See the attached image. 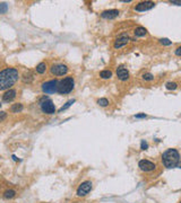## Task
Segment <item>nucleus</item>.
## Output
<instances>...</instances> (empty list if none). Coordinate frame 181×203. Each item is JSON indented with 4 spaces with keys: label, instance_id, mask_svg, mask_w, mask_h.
Returning a JSON list of instances; mask_svg holds the SVG:
<instances>
[{
    "label": "nucleus",
    "instance_id": "nucleus-20",
    "mask_svg": "<svg viewBox=\"0 0 181 203\" xmlns=\"http://www.w3.org/2000/svg\"><path fill=\"white\" fill-rule=\"evenodd\" d=\"M74 103H75V99H70V101H68L66 104H64V106H62V107H60V110H59L58 112H59V113H62V112L66 111L67 108H69V107H70V106H71Z\"/></svg>",
    "mask_w": 181,
    "mask_h": 203
},
{
    "label": "nucleus",
    "instance_id": "nucleus-33",
    "mask_svg": "<svg viewBox=\"0 0 181 203\" xmlns=\"http://www.w3.org/2000/svg\"><path fill=\"white\" fill-rule=\"evenodd\" d=\"M180 203H181V202H180Z\"/></svg>",
    "mask_w": 181,
    "mask_h": 203
},
{
    "label": "nucleus",
    "instance_id": "nucleus-23",
    "mask_svg": "<svg viewBox=\"0 0 181 203\" xmlns=\"http://www.w3.org/2000/svg\"><path fill=\"white\" fill-rule=\"evenodd\" d=\"M7 10H8V6H7V3L1 2V3H0V14H6Z\"/></svg>",
    "mask_w": 181,
    "mask_h": 203
},
{
    "label": "nucleus",
    "instance_id": "nucleus-32",
    "mask_svg": "<svg viewBox=\"0 0 181 203\" xmlns=\"http://www.w3.org/2000/svg\"><path fill=\"white\" fill-rule=\"evenodd\" d=\"M0 107H1V103H0Z\"/></svg>",
    "mask_w": 181,
    "mask_h": 203
},
{
    "label": "nucleus",
    "instance_id": "nucleus-29",
    "mask_svg": "<svg viewBox=\"0 0 181 203\" xmlns=\"http://www.w3.org/2000/svg\"><path fill=\"white\" fill-rule=\"evenodd\" d=\"M175 54H177L178 57H181V46H179V48L175 50Z\"/></svg>",
    "mask_w": 181,
    "mask_h": 203
},
{
    "label": "nucleus",
    "instance_id": "nucleus-3",
    "mask_svg": "<svg viewBox=\"0 0 181 203\" xmlns=\"http://www.w3.org/2000/svg\"><path fill=\"white\" fill-rule=\"evenodd\" d=\"M75 88V79L73 77L68 76L64 79H60L58 84V94L60 95H67L70 94Z\"/></svg>",
    "mask_w": 181,
    "mask_h": 203
},
{
    "label": "nucleus",
    "instance_id": "nucleus-17",
    "mask_svg": "<svg viewBox=\"0 0 181 203\" xmlns=\"http://www.w3.org/2000/svg\"><path fill=\"white\" fill-rule=\"evenodd\" d=\"M134 33H135V35L136 36H145L146 34H147V30L146 28H144V27H141V26H139V27H136L135 30H134Z\"/></svg>",
    "mask_w": 181,
    "mask_h": 203
},
{
    "label": "nucleus",
    "instance_id": "nucleus-15",
    "mask_svg": "<svg viewBox=\"0 0 181 203\" xmlns=\"http://www.w3.org/2000/svg\"><path fill=\"white\" fill-rule=\"evenodd\" d=\"M46 69H48L46 62H40V63L35 67V71H36V73H39V75H43V73H45Z\"/></svg>",
    "mask_w": 181,
    "mask_h": 203
},
{
    "label": "nucleus",
    "instance_id": "nucleus-11",
    "mask_svg": "<svg viewBox=\"0 0 181 203\" xmlns=\"http://www.w3.org/2000/svg\"><path fill=\"white\" fill-rule=\"evenodd\" d=\"M119 14H120L119 10L110 9V10H105V11H103V12L101 14V17L104 18V19H113V18H116V17L119 16Z\"/></svg>",
    "mask_w": 181,
    "mask_h": 203
},
{
    "label": "nucleus",
    "instance_id": "nucleus-7",
    "mask_svg": "<svg viewBox=\"0 0 181 203\" xmlns=\"http://www.w3.org/2000/svg\"><path fill=\"white\" fill-rule=\"evenodd\" d=\"M91 190H92V182L86 181V182L82 183L79 185V187L77 188V195L78 196H85L86 194L91 192Z\"/></svg>",
    "mask_w": 181,
    "mask_h": 203
},
{
    "label": "nucleus",
    "instance_id": "nucleus-2",
    "mask_svg": "<svg viewBox=\"0 0 181 203\" xmlns=\"http://www.w3.org/2000/svg\"><path fill=\"white\" fill-rule=\"evenodd\" d=\"M180 162V153L177 149H168L162 155V162L166 168H174Z\"/></svg>",
    "mask_w": 181,
    "mask_h": 203
},
{
    "label": "nucleus",
    "instance_id": "nucleus-6",
    "mask_svg": "<svg viewBox=\"0 0 181 203\" xmlns=\"http://www.w3.org/2000/svg\"><path fill=\"white\" fill-rule=\"evenodd\" d=\"M50 73L54 77H61L68 73V67L64 63H53L50 67Z\"/></svg>",
    "mask_w": 181,
    "mask_h": 203
},
{
    "label": "nucleus",
    "instance_id": "nucleus-9",
    "mask_svg": "<svg viewBox=\"0 0 181 203\" xmlns=\"http://www.w3.org/2000/svg\"><path fill=\"white\" fill-rule=\"evenodd\" d=\"M138 166L143 172H152V171H154L155 167H156L154 162H149V160H146V159L140 160V162H138Z\"/></svg>",
    "mask_w": 181,
    "mask_h": 203
},
{
    "label": "nucleus",
    "instance_id": "nucleus-28",
    "mask_svg": "<svg viewBox=\"0 0 181 203\" xmlns=\"http://www.w3.org/2000/svg\"><path fill=\"white\" fill-rule=\"evenodd\" d=\"M135 117L136 119H145L146 117V114H137V115H135Z\"/></svg>",
    "mask_w": 181,
    "mask_h": 203
},
{
    "label": "nucleus",
    "instance_id": "nucleus-27",
    "mask_svg": "<svg viewBox=\"0 0 181 203\" xmlns=\"http://www.w3.org/2000/svg\"><path fill=\"white\" fill-rule=\"evenodd\" d=\"M7 117V113L6 112H0V122H2Z\"/></svg>",
    "mask_w": 181,
    "mask_h": 203
},
{
    "label": "nucleus",
    "instance_id": "nucleus-12",
    "mask_svg": "<svg viewBox=\"0 0 181 203\" xmlns=\"http://www.w3.org/2000/svg\"><path fill=\"white\" fill-rule=\"evenodd\" d=\"M128 42H129V37H128L127 35L119 36L117 40H116V42H114V49H120V48L125 46Z\"/></svg>",
    "mask_w": 181,
    "mask_h": 203
},
{
    "label": "nucleus",
    "instance_id": "nucleus-19",
    "mask_svg": "<svg viewBox=\"0 0 181 203\" xmlns=\"http://www.w3.org/2000/svg\"><path fill=\"white\" fill-rule=\"evenodd\" d=\"M16 196V192L14 190H7L6 192L3 193V197L5 199H12Z\"/></svg>",
    "mask_w": 181,
    "mask_h": 203
},
{
    "label": "nucleus",
    "instance_id": "nucleus-24",
    "mask_svg": "<svg viewBox=\"0 0 181 203\" xmlns=\"http://www.w3.org/2000/svg\"><path fill=\"white\" fill-rule=\"evenodd\" d=\"M143 79L145 81H150L154 79V76H153L152 73L147 72V73H144V75H143Z\"/></svg>",
    "mask_w": 181,
    "mask_h": 203
},
{
    "label": "nucleus",
    "instance_id": "nucleus-30",
    "mask_svg": "<svg viewBox=\"0 0 181 203\" xmlns=\"http://www.w3.org/2000/svg\"><path fill=\"white\" fill-rule=\"evenodd\" d=\"M171 3L177 5V6H181V1H175V0H171Z\"/></svg>",
    "mask_w": 181,
    "mask_h": 203
},
{
    "label": "nucleus",
    "instance_id": "nucleus-1",
    "mask_svg": "<svg viewBox=\"0 0 181 203\" xmlns=\"http://www.w3.org/2000/svg\"><path fill=\"white\" fill-rule=\"evenodd\" d=\"M19 78H21V73L17 68L8 67L0 70V90L6 91L8 89H11Z\"/></svg>",
    "mask_w": 181,
    "mask_h": 203
},
{
    "label": "nucleus",
    "instance_id": "nucleus-26",
    "mask_svg": "<svg viewBox=\"0 0 181 203\" xmlns=\"http://www.w3.org/2000/svg\"><path fill=\"white\" fill-rule=\"evenodd\" d=\"M160 42L163 45H171V44H172V42H171L170 40H168V39H161Z\"/></svg>",
    "mask_w": 181,
    "mask_h": 203
},
{
    "label": "nucleus",
    "instance_id": "nucleus-5",
    "mask_svg": "<svg viewBox=\"0 0 181 203\" xmlns=\"http://www.w3.org/2000/svg\"><path fill=\"white\" fill-rule=\"evenodd\" d=\"M58 79H52L43 82L41 85V89L44 94H58Z\"/></svg>",
    "mask_w": 181,
    "mask_h": 203
},
{
    "label": "nucleus",
    "instance_id": "nucleus-14",
    "mask_svg": "<svg viewBox=\"0 0 181 203\" xmlns=\"http://www.w3.org/2000/svg\"><path fill=\"white\" fill-rule=\"evenodd\" d=\"M34 79V76H33V73L31 71H25L24 73H23V76H21V80L24 84H31Z\"/></svg>",
    "mask_w": 181,
    "mask_h": 203
},
{
    "label": "nucleus",
    "instance_id": "nucleus-16",
    "mask_svg": "<svg viewBox=\"0 0 181 203\" xmlns=\"http://www.w3.org/2000/svg\"><path fill=\"white\" fill-rule=\"evenodd\" d=\"M23 108H24L23 104H21V103H16V104H12L10 106V112L11 113H21V112L23 111Z\"/></svg>",
    "mask_w": 181,
    "mask_h": 203
},
{
    "label": "nucleus",
    "instance_id": "nucleus-13",
    "mask_svg": "<svg viewBox=\"0 0 181 203\" xmlns=\"http://www.w3.org/2000/svg\"><path fill=\"white\" fill-rule=\"evenodd\" d=\"M117 76L120 80H127L128 78H129V72H128V70L126 68H123L121 66V67H119L117 69Z\"/></svg>",
    "mask_w": 181,
    "mask_h": 203
},
{
    "label": "nucleus",
    "instance_id": "nucleus-4",
    "mask_svg": "<svg viewBox=\"0 0 181 203\" xmlns=\"http://www.w3.org/2000/svg\"><path fill=\"white\" fill-rule=\"evenodd\" d=\"M40 104V107H41V111L48 115H51V114H54L55 113V106H54L53 102L51 101L49 97L46 96H43L42 98L39 102Z\"/></svg>",
    "mask_w": 181,
    "mask_h": 203
},
{
    "label": "nucleus",
    "instance_id": "nucleus-18",
    "mask_svg": "<svg viewBox=\"0 0 181 203\" xmlns=\"http://www.w3.org/2000/svg\"><path fill=\"white\" fill-rule=\"evenodd\" d=\"M100 77L102 79H110L112 77V72L110 70H102L100 72Z\"/></svg>",
    "mask_w": 181,
    "mask_h": 203
},
{
    "label": "nucleus",
    "instance_id": "nucleus-21",
    "mask_svg": "<svg viewBox=\"0 0 181 203\" xmlns=\"http://www.w3.org/2000/svg\"><path fill=\"white\" fill-rule=\"evenodd\" d=\"M165 87H166V89H169V90H174V89H177V87H178V85L175 84V82H166V85H165Z\"/></svg>",
    "mask_w": 181,
    "mask_h": 203
},
{
    "label": "nucleus",
    "instance_id": "nucleus-31",
    "mask_svg": "<svg viewBox=\"0 0 181 203\" xmlns=\"http://www.w3.org/2000/svg\"><path fill=\"white\" fill-rule=\"evenodd\" d=\"M177 167H179V168H181V162H179V164L177 165Z\"/></svg>",
    "mask_w": 181,
    "mask_h": 203
},
{
    "label": "nucleus",
    "instance_id": "nucleus-10",
    "mask_svg": "<svg viewBox=\"0 0 181 203\" xmlns=\"http://www.w3.org/2000/svg\"><path fill=\"white\" fill-rule=\"evenodd\" d=\"M16 96H17V90L16 89H14V88L8 89V90L5 91L3 95H2V102L3 103H10V102H12L16 98Z\"/></svg>",
    "mask_w": 181,
    "mask_h": 203
},
{
    "label": "nucleus",
    "instance_id": "nucleus-25",
    "mask_svg": "<svg viewBox=\"0 0 181 203\" xmlns=\"http://www.w3.org/2000/svg\"><path fill=\"white\" fill-rule=\"evenodd\" d=\"M147 148H148V143L145 141V140H143L141 143H140V149H141V150H146Z\"/></svg>",
    "mask_w": 181,
    "mask_h": 203
},
{
    "label": "nucleus",
    "instance_id": "nucleus-8",
    "mask_svg": "<svg viewBox=\"0 0 181 203\" xmlns=\"http://www.w3.org/2000/svg\"><path fill=\"white\" fill-rule=\"evenodd\" d=\"M154 7H155V2H153V1H141L135 6V10L136 11H146V10L152 9Z\"/></svg>",
    "mask_w": 181,
    "mask_h": 203
},
{
    "label": "nucleus",
    "instance_id": "nucleus-22",
    "mask_svg": "<svg viewBox=\"0 0 181 203\" xmlns=\"http://www.w3.org/2000/svg\"><path fill=\"white\" fill-rule=\"evenodd\" d=\"M97 104L100 106H102V107H105V106L109 105V101L107 98H100V99H97Z\"/></svg>",
    "mask_w": 181,
    "mask_h": 203
}]
</instances>
